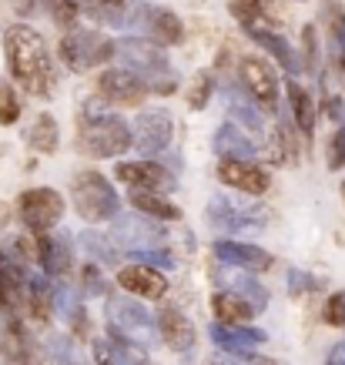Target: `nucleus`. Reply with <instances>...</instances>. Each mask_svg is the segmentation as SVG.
<instances>
[{
  "mask_svg": "<svg viewBox=\"0 0 345 365\" xmlns=\"http://www.w3.org/2000/svg\"><path fill=\"white\" fill-rule=\"evenodd\" d=\"M4 61H7L11 81L31 98H47L54 91V61H51L47 41L31 24H14L4 31Z\"/></svg>",
  "mask_w": 345,
  "mask_h": 365,
  "instance_id": "1",
  "label": "nucleus"
},
{
  "mask_svg": "<svg viewBox=\"0 0 345 365\" xmlns=\"http://www.w3.org/2000/svg\"><path fill=\"white\" fill-rule=\"evenodd\" d=\"M78 151L84 158H121L131 151V124L121 114L88 104L81 114V131H78Z\"/></svg>",
  "mask_w": 345,
  "mask_h": 365,
  "instance_id": "2",
  "label": "nucleus"
},
{
  "mask_svg": "<svg viewBox=\"0 0 345 365\" xmlns=\"http://www.w3.org/2000/svg\"><path fill=\"white\" fill-rule=\"evenodd\" d=\"M114 57H121L124 71L145 81L148 94H171L178 88V74L171 67L168 51L148 37H124L121 44H114Z\"/></svg>",
  "mask_w": 345,
  "mask_h": 365,
  "instance_id": "3",
  "label": "nucleus"
},
{
  "mask_svg": "<svg viewBox=\"0 0 345 365\" xmlns=\"http://www.w3.org/2000/svg\"><path fill=\"white\" fill-rule=\"evenodd\" d=\"M71 205L84 222L104 225L111 222L114 215L121 211V198L108 178L101 175L98 168H84L71 178Z\"/></svg>",
  "mask_w": 345,
  "mask_h": 365,
  "instance_id": "4",
  "label": "nucleus"
},
{
  "mask_svg": "<svg viewBox=\"0 0 345 365\" xmlns=\"http://www.w3.org/2000/svg\"><path fill=\"white\" fill-rule=\"evenodd\" d=\"M17 252H21V262L41 265V272L47 278H64L74 268V248L67 242V235L27 232L17 238Z\"/></svg>",
  "mask_w": 345,
  "mask_h": 365,
  "instance_id": "5",
  "label": "nucleus"
},
{
  "mask_svg": "<svg viewBox=\"0 0 345 365\" xmlns=\"http://www.w3.org/2000/svg\"><path fill=\"white\" fill-rule=\"evenodd\" d=\"M104 312H108V325H111L114 342L128 345V349H145V345H151L155 322H151V315H148V309L141 302H134L131 295L118 292V295H108Z\"/></svg>",
  "mask_w": 345,
  "mask_h": 365,
  "instance_id": "6",
  "label": "nucleus"
},
{
  "mask_svg": "<svg viewBox=\"0 0 345 365\" xmlns=\"http://www.w3.org/2000/svg\"><path fill=\"white\" fill-rule=\"evenodd\" d=\"M61 61H64L74 74H88L98 71L108 61H114V41L101 31H88V27H74L64 34L61 41Z\"/></svg>",
  "mask_w": 345,
  "mask_h": 365,
  "instance_id": "7",
  "label": "nucleus"
},
{
  "mask_svg": "<svg viewBox=\"0 0 345 365\" xmlns=\"http://www.w3.org/2000/svg\"><path fill=\"white\" fill-rule=\"evenodd\" d=\"M238 84L245 91L248 98L255 101L262 111H279V74H275V67L268 64L265 57H245L242 64H238Z\"/></svg>",
  "mask_w": 345,
  "mask_h": 365,
  "instance_id": "8",
  "label": "nucleus"
},
{
  "mask_svg": "<svg viewBox=\"0 0 345 365\" xmlns=\"http://www.w3.org/2000/svg\"><path fill=\"white\" fill-rule=\"evenodd\" d=\"M114 178L128 185V191H155V195H168L178 188V178L171 168H165L155 158L145 161H118L114 165Z\"/></svg>",
  "mask_w": 345,
  "mask_h": 365,
  "instance_id": "9",
  "label": "nucleus"
},
{
  "mask_svg": "<svg viewBox=\"0 0 345 365\" xmlns=\"http://www.w3.org/2000/svg\"><path fill=\"white\" fill-rule=\"evenodd\" d=\"M17 215L31 232H54L64 218V198L54 188H31L17 198Z\"/></svg>",
  "mask_w": 345,
  "mask_h": 365,
  "instance_id": "10",
  "label": "nucleus"
},
{
  "mask_svg": "<svg viewBox=\"0 0 345 365\" xmlns=\"http://www.w3.org/2000/svg\"><path fill=\"white\" fill-rule=\"evenodd\" d=\"M171 138H175V121H171V114L161 111V108L141 111L138 121L131 124V148L145 158L161 155L168 144H171Z\"/></svg>",
  "mask_w": 345,
  "mask_h": 365,
  "instance_id": "11",
  "label": "nucleus"
},
{
  "mask_svg": "<svg viewBox=\"0 0 345 365\" xmlns=\"http://www.w3.org/2000/svg\"><path fill=\"white\" fill-rule=\"evenodd\" d=\"M98 98L114 108H141L148 101V84L124 67H108L98 74Z\"/></svg>",
  "mask_w": 345,
  "mask_h": 365,
  "instance_id": "12",
  "label": "nucleus"
},
{
  "mask_svg": "<svg viewBox=\"0 0 345 365\" xmlns=\"http://www.w3.org/2000/svg\"><path fill=\"white\" fill-rule=\"evenodd\" d=\"M131 24L141 27L148 34V41H155L161 47L181 44V37H185V24L178 14L168 11V7H155V4H138L131 14Z\"/></svg>",
  "mask_w": 345,
  "mask_h": 365,
  "instance_id": "13",
  "label": "nucleus"
},
{
  "mask_svg": "<svg viewBox=\"0 0 345 365\" xmlns=\"http://www.w3.org/2000/svg\"><path fill=\"white\" fill-rule=\"evenodd\" d=\"M114 232L108 235L111 238V245H118V248H124V255H134V252H151V248H158L161 245V235L151 228V218H145V215H114Z\"/></svg>",
  "mask_w": 345,
  "mask_h": 365,
  "instance_id": "14",
  "label": "nucleus"
},
{
  "mask_svg": "<svg viewBox=\"0 0 345 365\" xmlns=\"http://www.w3.org/2000/svg\"><path fill=\"white\" fill-rule=\"evenodd\" d=\"M218 181H222L225 188L252 195V198H258V195H265L272 188L268 168L255 165V161H235V158H222L218 161Z\"/></svg>",
  "mask_w": 345,
  "mask_h": 365,
  "instance_id": "15",
  "label": "nucleus"
},
{
  "mask_svg": "<svg viewBox=\"0 0 345 365\" xmlns=\"http://www.w3.org/2000/svg\"><path fill=\"white\" fill-rule=\"evenodd\" d=\"M118 285H121L124 295L131 299H145V302H161L168 292V278L161 268H151V265H124L118 272Z\"/></svg>",
  "mask_w": 345,
  "mask_h": 365,
  "instance_id": "16",
  "label": "nucleus"
},
{
  "mask_svg": "<svg viewBox=\"0 0 345 365\" xmlns=\"http://www.w3.org/2000/svg\"><path fill=\"white\" fill-rule=\"evenodd\" d=\"M215 255H218L222 265L238 268V272H248V275L268 272V268L275 265L272 252L258 248V245H248V242H232V238H218V242H215Z\"/></svg>",
  "mask_w": 345,
  "mask_h": 365,
  "instance_id": "17",
  "label": "nucleus"
},
{
  "mask_svg": "<svg viewBox=\"0 0 345 365\" xmlns=\"http://www.w3.org/2000/svg\"><path fill=\"white\" fill-rule=\"evenodd\" d=\"M155 329H158V335H161V342H165L171 352H191V345L198 339L191 319L181 309H175V305H165V309L158 312Z\"/></svg>",
  "mask_w": 345,
  "mask_h": 365,
  "instance_id": "18",
  "label": "nucleus"
},
{
  "mask_svg": "<svg viewBox=\"0 0 345 365\" xmlns=\"http://www.w3.org/2000/svg\"><path fill=\"white\" fill-rule=\"evenodd\" d=\"M24 272L21 265L14 262L11 255L0 252V315H7L11 319L14 312H17V305L24 302Z\"/></svg>",
  "mask_w": 345,
  "mask_h": 365,
  "instance_id": "19",
  "label": "nucleus"
},
{
  "mask_svg": "<svg viewBox=\"0 0 345 365\" xmlns=\"http://www.w3.org/2000/svg\"><path fill=\"white\" fill-rule=\"evenodd\" d=\"M245 34L255 41L258 47H262V51H268V54L275 57V61L289 71L292 78L302 71V64H299V57H295V51H292V44L282 37L279 31H272V27H245Z\"/></svg>",
  "mask_w": 345,
  "mask_h": 365,
  "instance_id": "20",
  "label": "nucleus"
},
{
  "mask_svg": "<svg viewBox=\"0 0 345 365\" xmlns=\"http://www.w3.org/2000/svg\"><path fill=\"white\" fill-rule=\"evenodd\" d=\"M285 91H289V108H292V121L299 128L302 138H312L315 134V121H319V111H315V98L302 88L295 78L285 81Z\"/></svg>",
  "mask_w": 345,
  "mask_h": 365,
  "instance_id": "21",
  "label": "nucleus"
},
{
  "mask_svg": "<svg viewBox=\"0 0 345 365\" xmlns=\"http://www.w3.org/2000/svg\"><path fill=\"white\" fill-rule=\"evenodd\" d=\"M215 155L235 158V161H248V158L255 155V141L248 138V131H242L235 121H228L215 134Z\"/></svg>",
  "mask_w": 345,
  "mask_h": 365,
  "instance_id": "22",
  "label": "nucleus"
},
{
  "mask_svg": "<svg viewBox=\"0 0 345 365\" xmlns=\"http://www.w3.org/2000/svg\"><path fill=\"white\" fill-rule=\"evenodd\" d=\"M128 201L138 215H145L151 222H178L181 208L175 201H168V195H155V191H128Z\"/></svg>",
  "mask_w": 345,
  "mask_h": 365,
  "instance_id": "23",
  "label": "nucleus"
},
{
  "mask_svg": "<svg viewBox=\"0 0 345 365\" xmlns=\"http://www.w3.org/2000/svg\"><path fill=\"white\" fill-rule=\"evenodd\" d=\"M54 299H57V292L47 278L34 275L24 282V302H27V312H31L34 322H47L54 315Z\"/></svg>",
  "mask_w": 345,
  "mask_h": 365,
  "instance_id": "24",
  "label": "nucleus"
},
{
  "mask_svg": "<svg viewBox=\"0 0 345 365\" xmlns=\"http://www.w3.org/2000/svg\"><path fill=\"white\" fill-rule=\"evenodd\" d=\"M74 4L91 21L108 24V27H124V21L131 17V0H74Z\"/></svg>",
  "mask_w": 345,
  "mask_h": 365,
  "instance_id": "25",
  "label": "nucleus"
},
{
  "mask_svg": "<svg viewBox=\"0 0 345 365\" xmlns=\"http://www.w3.org/2000/svg\"><path fill=\"white\" fill-rule=\"evenodd\" d=\"M0 365H34L31 342L17 322H11L4 332H0Z\"/></svg>",
  "mask_w": 345,
  "mask_h": 365,
  "instance_id": "26",
  "label": "nucleus"
},
{
  "mask_svg": "<svg viewBox=\"0 0 345 365\" xmlns=\"http://www.w3.org/2000/svg\"><path fill=\"white\" fill-rule=\"evenodd\" d=\"M24 141L37 155H54L57 144H61V128H57L54 114H37L34 124L27 128V134H24Z\"/></svg>",
  "mask_w": 345,
  "mask_h": 365,
  "instance_id": "27",
  "label": "nucleus"
},
{
  "mask_svg": "<svg viewBox=\"0 0 345 365\" xmlns=\"http://www.w3.org/2000/svg\"><path fill=\"white\" fill-rule=\"evenodd\" d=\"M208 222L218 228L222 235H228V232H242V228H248V225H255L258 218L255 215H248L245 208H235V205H228L225 198H215L212 201V211H208Z\"/></svg>",
  "mask_w": 345,
  "mask_h": 365,
  "instance_id": "28",
  "label": "nucleus"
},
{
  "mask_svg": "<svg viewBox=\"0 0 345 365\" xmlns=\"http://www.w3.org/2000/svg\"><path fill=\"white\" fill-rule=\"evenodd\" d=\"M212 312L222 325H248L255 319V309L248 302H242L238 295H232V292H218L212 299Z\"/></svg>",
  "mask_w": 345,
  "mask_h": 365,
  "instance_id": "29",
  "label": "nucleus"
},
{
  "mask_svg": "<svg viewBox=\"0 0 345 365\" xmlns=\"http://www.w3.org/2000/svg\"><path fill=\"white\" fill-rule=\"evenodd\" d=\"M212 335L225 349H252V345L265 342V332H255L252 325H222V322H215Z\"/></svg>",
  "mask_w": 345,
  "mask_h": 365,
  "instance_id": "30",
  "label": "nucleus"
},
{
  "mask_svg": "<svg viewBox=\"0 0 345 365\" xmlns=\"http://www.w3.org/2000/svg\"><path fill=\"white\" fill-rule=\"evenodd\" d=\"M228 292H232V295H238L242 302H248V305H252V309H258V312L268 305V288L262 285L255 275L238 272V268L232 272V288H228Z\"/></svg>",
  "mask_w": 345,
  "mask_h": 365,
  "instance_id": "31",
  "label": "nucleus"
},
{
  "mask_svg": "<svg viewBox=\"0 0 345 365\" xmlns=\"http://www.w3.org/2000/svg\"><path fill=\"white\" fill-rule=\"evenodd\" d=\"M94 362L98 365H141L138 355L128 345L114 342V339H98L94 342Z\"/></svg>",
  "mask_w": 345,
  "mask_h": 365,
  "instance_id": "32",
  "label": "nucleus"
},
{
  "mask_svg": "<svg viewBox=\"0 0 345 365\" xmlns=\"http://www.w3.org/2000/svg\"><path fill=\"white\" fill-rule=\"evenodd\" d=\"M47 11H51V17H54V24L61 27V31H74V24H78L81 11L74 0H44Z\"/></svg>",
  "mask_w": 345,
  "mask_h": 365,
  "instance_id": "33",
  "label": "nucleus"
},
{
  "mask_svg": "<svg viewBox=\"0 0 345 365\" xmlns=\"http://www.w3.org/2000/svg\"><path fill=\"white\" fill-rule=\"evenodd\" d=\"M21 121V101H17V91L14 84L0 81V124H17Z\"/></svg>",
  "mask_w": 345,
  "mask_h": 365,
  "instance_id": "34",
  "label": "nucleus"
},
{
  "mask_svg": "<svg viewBox=\"0 0 345 365\" xmlns=\"http://www.w3.org/2000/svg\"><path fill=\"white\" fill-rule=\"evenodd\" d=\"M212 91H215V78L201 71L198 78L191 81V91H188V108L191 111H201V108L208 104V98H212Z\"/></svg>",
  "mask_w": 345,
  "mask_h": 365,
  "instance_id": "35",
  "label": "nucleus"
},
{
  "mask_svg": "<svg viewBox=\"0 0 345 365\" xmlns=\"http://www.w3.org/2000/svg\"><path fill=\"white\" fill-rule=\"evenodd\" d=\"M322 322H325V325H332V329H342V325H345V292H335V295H329V299H325Z\"/></svg>",
  "mask_w": 345,
  "mask_h": 365,
  "instance_id": "36",
  "label": "nucleus"
},
{
  "mask_svg": "<svg viewBox=\"0 0 345 365\" xmlns=\"http://www.w3.org/2000/svg\"><path fill=\"white\" fill-rule=\"evenodd\" d=\"M279 151L282 161L299 165V144H295V134H292V121H285V118L279 121Z\"/></svg>",
  "mask_w": 345,
  "mask_h": 365,
  "instance_id": "37",
  "label": "nucleus"
},
{
  "mask_svg": "<svg viewBox=\"0 0 345 365\" xmlns=\"http://www.w3.org/2000/svg\"><path fill=\"white\" fill-rule=\"evenodd\" d=\"M84 238V248H88L91 258H98V262H114V245L108 235H81Z\"/></svg>",
  "mask_w": 345,
  "mask_h": 365,
  "instance_id": "38",
  "label": "nucleus"
},
{
  "mask_svg": "<svg viewBox=\"0 0 345 365\" xmlns=\"http://www.w3.org/2000/svg\"><path fill=\"white\" fill-rule=\"evenodd\" d=\"M329 168H332V171L345 168V124H339V128H335L332 148H329Z\"/></svg>",
  "mask_w": 345,
  "mask_h": 365,
  "instance_id": "39",
  "label": "nucleus"
},
{
  "mask_svg": "<svg viewBox=\"0 0 345 365\" xmlns=\"http://www.w3.org/2000/svg\"><path fill=\"white\" fill-rule=\"evenodd\" d=\"M302 44H305V64L315 67V64H319V34H315L312 24L302 31Z\"/></svg>",
  "mask_w": 345,
  "mask_h": 365,
  "instance_id": "40",
  "label": "nucleus"
},
{
  "mask_svg": "<svg viewBox=\"0 0 345 365\" xmlns=\"http://www.w3.org/2000/svg\"><path fill=\"white\" fill-rule=\"evenodd\" d=\"M37 4H41V0H11V7L17 17H31V14L37 11Z\"/></svg>",
  "mask_w": 345,
  "mask_h": 365,
  "instance_id": "41",
  "label": "nucleus"
},
{
  "mask_svg": "<svg viewBox=\"0 0 345 365\" xmlns=\"http://www.w3.org/2000/svg\"><path fill=\"white\" fill-rule=\"evenodd\" d=\"M325 365H345V342H339L332 352H329V362Z\"/></svg>",
  "mask_w": 345,
  "mask_h": 365,
  "instance_id": "42",
  "label": "nucleus"
}]
</instances>
